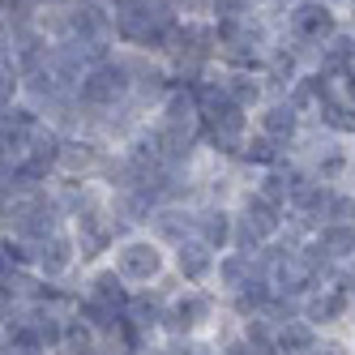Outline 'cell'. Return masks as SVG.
<instances>
[{"instance_id":"obj_1","label":"cell","mask_w":355,"mask_h":355,"mask_svg":"<svg viewBox=\"0 0 355 355\" xmlns=\"http://www.w3.org/2000/svg\"><path fill=\"white\" fill-rule=\"evenodd\" d=\"M266 13L278 26V39H287L291 47H300L313 64H317L321 47L334 43L347 31V9L334 5V0H287V5H274Z\"/></svg>"},{"instance_id":"obj_2","label":"cell","mask_w":355,"mask_h":355,"mask_svg":"<svg viewBox=\"0 0 355 355\" xmlns=\"http://www.w3.org/2000/svg\"><path fill=\"white\" fill-rule=\"evenodd\" d=\"M227 321H232V313H227V304L214 287H175L163 309V334L167 338H210Z\"/></svg>"},{"instance_id":"obj_3","label":"cell","mask_w":355,"mask_h":355,"mask_svg":"<svg viewBox=\"0 0 355 355\" xmlns=\"http://www.w3.org/2000/svg\"><path fill=\"white\" fill-rule=\"evenodd\" d=\"M107 266L124 278L129 291H150V287H163L171 278V248L159 244L150 232H129L120 236Z\"/></svg>"},{"instance_id":"obj_4","label":"cell","mask_w":355,"mask_h":355,"mask_svg":"<svg viewBox=\"0 0 355 355\" xmlns=\"http://www.w3.org/2000/svg\"><path fill=\"white\" fill-rule=\"evenodd\" d=\"M291 159L329 189H355V146L347 137H329L317 124H309L304 137L295 141Z\"/></svg>"},{"instance_id":"obj_5","label":"cell","mask_w":355,"mask_h":355,"mask_svg":"<svg viewBox=\"0 0 355 355\" xmlns=\"http://www.w3.org/2000/svg\"><path fill=\"white\" fill-rule=\"evenodd\" d=\"M64 227H69V218L60 210L52 184L35 189V193H17L13 206H9V214H5V236L26 240V244H43L47 236L64 232Z\"/></svg>"},{"instance_id":"obj_6","label":"cell","mask_w":355,"mask_h":355,"mask_svg":"<svg viewBox=\"0 0 355 355\" xmlns=\"http://www.w3.org/2000/svg\"><path fill=\"white\" fill-rule=\"evenodd\" d=\"M69 236H73V244H78L82 270L112 257V248H116V240L124 236V227L116 223V214H112V206H107V193L69 218Z\"/></svg>"},{"instance_id":"obj_7","label":"cell","mask_w":355,"mask_h":355,"mask_svg":"<svg viewBox=\"0 0 355 355\" xmlns=\"http://www.w3.org/2000/svg\"><path fill=\"white\" fill-rule=\"evenodd\" d=\"M300 317L313 321L321 334H351L355 329V300L351 287H317L300 300Z\"/></svg>"},{"instance_id":"obj_8","label":"cell","mask_w":355,"mask_h":355,"mask_svg":"<svg viewBox=\"0 0 355 355\" xmlns=\"http://www.w3.org/2000/svg\"><path fill=\"white\" fill-rule=\"evenodd\" d=\"M252 129H257L261 137H270L274 146H283L287 155H291L295 141L304 137V129H309V116H304L287 94H274V98H266V103L252 112Z\"/></svg>"},{"instance_id":"obj_9","label":"cell","mask_w":355,"mask_h":355,"mask_svg":"<svg viewBox=\"0 0 355 355\" xmlns=\"http://www.w3.org/2000/svg\"><path fill=\"white\" fill-rule=\"evenodd\" d=\"M69 39L94 52H116V13L107 0H78L69 9Z\"/></svg>"},{"instance_id":"obj_10","label":"cell","mask_w":355,"mask_h":355,"mask_svg":"<svg viewBox=\"0 0 355 355\" xmlns=\"http://www.w3.org/2000/svg\"><path fill=\"white\" fill-rule=\"evenodd\" d=\"M329 184H321L313 171H304L295 159H287V214L304 218L317 232L321 218H325V206H329Z\"/></svg>"},{"instance_id":"obj_11","label":"cell","mask_w":355,"mask_h":355,"mask_svg":"<svg viewBox=\"0 0 355 355\" xmlns=\"http://www.w3.org/2000/svg\"><path fill=\"white\" fill-rule=\"evenodd\" d=\"M35 274L47 278V283H60V287H73L82 274V257H78V244H73L69 227L56 236H47L43 244H35Z\"/></svg>"},{"instance_id":"obj_12","label":"cell","mask_w":355,"mask_h":355,"mask_svg":"<svg viewBox=\"0 0 355 355\" xmlns=\"http://www.w3.org/2000/svg\"><path fill=\"white\" fill-rule=\"evenodd\" d=\"M73 291H78L82 304H98V309H129V300H133V291L124 287V278L107 261L86 266L78 274V283H73Z\"/></svg>"},{"instance_id":"obj_13","label":"cell","mask_w":355,"mask_h":355,"mask_svg":"<svg viewBox=\"0 0 355 355\" xmlns=\"http://www.w3.org/2000/svg\"><path fill=\"white\" fill-rule=\"evenodd\" d=\"M214 270H218V252L206 248L197 236L171 248V278L180 287H214Z\"/></svg>"},{"instance_id":"obj_14","label":"cell","mask_w":355,"mask_h":355,"mask_svg":"<svg viewBox=\"0 0 355 355\" xmlns=\"http://www.w3.org/2000/svg\"><path fill=\"white\" fill-rule=\"evenodd\" d=\"M248 227H252V232H257L266 244L270 240H278V236H283V227H287V206H278V201H270V197H261L257 189H240V197H236V206H232Z\"/></svg>"},{"instance_id":"obj_15","label":"cell","mask_w":355,"mask_h":355,"mask_svg":"<svg viewBox=\"0 0 355 355\" xmlns=\"http://www.w3.org/2000/svg\"><path fill=\"white\" fill-rule=\"evenodd\" d=\"M309 69H313V60L304 56L300 47H291L287 39H278V43L270 47L266 64H261V78H266V86H270V98H274V94H287Z\"/></svg>"},{"instance_id":"obj_16","label":"cell","mask_w":355,"mask_h":355,"mask_svg":"<svg viewBox=\"0 0 355 355\" xmlns=\"http://www.w3.org/2000/svg\"><path fill=\"white\" fill-rule=\"evenodd\" d=\"M150 236L167 248H180L184 240H193L197 232V206H184V201H163V206L150 214Z\"/></svg>"},{"instance_id":"obj_17","label":"cell","mask_w":355,"mask_h":355,"mask_svg":"<svg viewBox=\"0 0 355 355\" xmlns=\"http://www.w3.org/2000/svg\"><path fill=\"white\" fill-rule=\"evenodd\" d=\"M218 82H223L227 98H232L240 112H248V116L270 98V86H266V78H261L257 69H223L218 64Z\"/></svg>"},{"instance_id":"obj_18","label":"cell","mask_w":355,"mask_h":355,"mask_svg":"<svg viewBox=\"0 0 355 355\" xmlns=\"http://www.w3.org/2000/svg\"><path fill=\"white\" fill-rule=\"evenodd\" d=\"M206 248H214L218 257L223 252H232V236H236V210L232 206H214V201H206V206H197V232H193Z\"/></svg>"},{"instance_id":"obj_19","label":"cell","mask_w":355,"mask_h":355,"mask_svg":"<svg viewBox=\"0 0 355 355\" xmlns=\"http://www.w3.org/2000/svg\"><path fill=\"white\" fill-rule=\"evenodd\" d=\"M261 270H257V261L248 257V252H223L218 257V270H214V291L223 295V300H232L244 283H252Z\"/></svg>"},{"instance_id":"obj_20","label":"cell","mask_w":355,"mask_h":355,"mask_svg":"<svg viewBox=\"0 0 355 355\" xmlns=\"http://www.w3.org/2000/svg\"><path fill=\"white\" fill-rule=\"evenodd\" d=\"M270 300H274V283H270V274H257L252 283H244L232 300H223V304H227V313H232L236 321H244V317H261Z\"/></svg>"},{"instance_id":"obj_21","label":"cell","mask_w":355,"mask_h":355,"mask_svg":"<svg viewBox=\"0 0 355 355\" xmlns=\"http://www.w3.org/2000/svg\"><path fill=\"white\" fill-rule=\"evenodd\" d=\"M313 240L325 248V257L334 261V266H347L355 257V223H321Z\"/></svg>"},{"instance_id":"obj_22","label":"cell","mask_w":355,"mask_h":355,"mask_svg":"<svg viewBox=\"0 0 355 355\" xmlns=\"http://www.w3.org/2000/svg\"><path fill=\"white\" fill-rule=\"evenodd\" d=\"M291 155H287V150L283 146H274L270 137H261L257 129H252L248 137H244V150H240V167L244 171H266V167H278V163H287Z\"/></svg>"},{"instance_id":"obj_23","label":"cell","mask_w":355,"mask_h":355,"mask_svg":"<svg viewBox=\"0 0 355 355\" xmlns=\"http://www.w3.org/2000/svg\"><path fill=\"white\" fill-rule=\"evenodd\" d=\"M278 329V347H283V355H313L317 343H321V329L313 321H304V317H291L283 325H274Z\"/></svg>"},{"instance_id":"obj_24","label":"cell","mask_w":355,"mask_h":355,"mask_svg":"<svg viewBox=\"0 0 355 355\" xmlns=\"http://www.w3.org/2000/svg\"><path fill=\"white\" fill-rule=\"evenodd\" d=\"M236 334L248 347V355H283V347H278V329L266 317H244V321H236Z\"/></svg>"},{"instance_id":"obj_25","label":"cell","mask_w":355,"mask_h":355,"mask_svg":"<svg viewBox=\"0 0 355 355\" xmlns=\"http://www.w3.org/2000/svg\"><path fill=\"white\" fill-rule=\"evenodd\" d=\"M321 223H355V189H334Z\"/></svg>"},{"instance_id":"obj_26","label":"cell","mask_w":355,"mask_h":355,"mask_svg":"<svg viewBox=\"0 0 355 355\" xmlns=\"http://www.w3.org/2000/svg\"><path fill=\"white\" fill-rule=\"evenodd\" d=\"M21 103V78H17V69H0V116L13 112Z\"/></svg>"},{"instance_id":"obj_27","label":"cell","mask_w":355,"mask_h":355,"mask_svg":"<svg viewBox=\"0 0 355 355\" xmlns=\"http://www.w3.org/2000/svg\"><path fill=\"white\" fill-rule=\"evenodd\" d=\"M17 313H21V295H17V287L9 278H0V329H5Z\"/></svg>"},{"instance_id":"obj_28","label":"cell","mask_w":355,"mask_h":355,"mask_svg":"<svg viewBox=\"0 0 355 355\" xmlns=\"http://www.w3.org/2000/svg\"><path fill=\"white\" fill-rule=\"evenodd\" d=\"M313 355H355V343H351V334H321Z\"/></svg>"},{"instance_id":"obj_29","label":"cell","mask_w":355,"mask_h":355,"mask_svg":"<svg viewBox=\"0 0 355 355\" xmlns=\"http://www.w3.org/2000/svg\"><path fill=\"white\" fill-rule=\"evenodd\" d=\"M9 206H13V189H9V180H0V232H5V214H9Z\"/></svg>"},{"instance_id":"obj_30","label":"cell","mask_w":355,"mask_h":355,"mask_svg":"<svg viewBox=\"0 0 355 355\" xmlns=\"http://www.w3.org/2000/svg\"><path fill=\"white\" fill-rule=\"evenodd\" d=\"M73 5H78V0H39V9H43V13H69Z\"/></svg>"},{"instance_id":"obj_31","label":"cell","mask_w":355,"mask_h":355,"mask_svg":"<svg viewBox=\"0 0 355 355\" xmlns=\"http://www.w3.org/2000/svg\"><path fill=\"white\" fill-rule=\"evenodd\" d=\"M0 355H9V334L0 329Z\"/></svg>"},{"instance_id":"obj_32","label":"cell","mask_w":355,"mask_h":355,"mask_svg":"<svg viewBox=\"0 0 355 355\" xmlns=\"http://www.w3.org/2000/svg\"><path fill=\"white\" fill-rule=\"evenodd\" d=\"M347 274H351V283H355V257H351V261H347Z\"/></svg>"},{"instance_id":"obj_33","label":"cell","mask_w":355,"mask_h":355,"mask_svg":"<svg viewBox=\"0 0 355 355\" xmlns=\"http://www.w3.org/2000/svg\"><path fill=\"white\" fill-rule=\"evenodd\" d=\"M351 343H355V329H351Z\"/></svg>"},{"instance_id":"obj_34","label":"cell","mask_w":355,"mask_h":355,"mask_svg":"<svg viewBox=\"0 0 355 355\" xmlns=\"http://www.w3.org/2000/svg\"><path fill=\"white\" fill-rule=\"evenodd\" d=\"M351 300H355V291H351Z\"/></svg>"},{"instance_id":"obj_35","label":"cell","mask_w":355,"mask_h":355,"mask_svg":"<svg viewBox=\"0 0 355 355\" xmlns=\"http://www.w3.org/2000/svg\"><path fill=\"white\" fill-rule=\"evenodd\" d=\"M351 146H355V137H351Z\"/></svg>"}]
</instances>
